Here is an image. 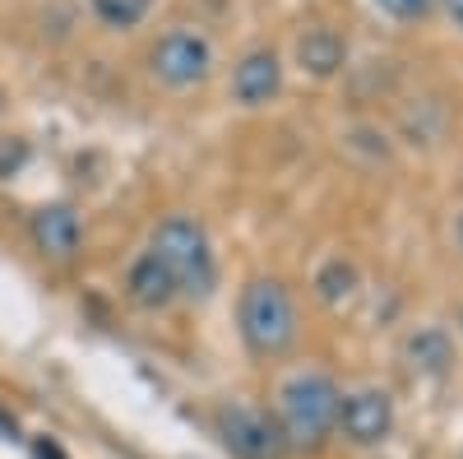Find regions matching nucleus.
Here are the masks:
<instances>
[{
	"label": "nucleus",
	"instance_id": "nucleus-10",
	"mask_svg": "<svg viewBox=\"0 0 463 459\" xmlns=\"http://www.w3.org/2000/svg\"><path fill=\"white\" fill-rule=\"evenodd\" d=\"M297 65L311 74V80H334V74L347 65V43L343 33L329 24H316L297 37Z\"/></svg>",
	"mask_w": 463,
	"mask_h": 459
},
{
	"label": "nucleus",
	"instance_id": "nucleus-9",
	"mask_svg": "<svg viewBox=\"0 0 463 459\" xmlns=\"http://www.w3.org/2000/svg\"><path fill=\"white\" fill-rule=\"evenodd\" d=\"M126 297L139 306V311H167L172 301H181V288L172 279V270L153 255V251H139L126 270Z\"/></svg>",
	"mask_w": 463,
	"mask_h": 459
},
{
	"label": "nucleus",
	"instance_id": "nucleus-2",
	"mask_svg": "<svg viewBox=\"0 0 463 459\" xmlns=\"http://www.w3.org/2000/svg\"><path fill=\"white\" fill-rule=\"evenodd\" d=\"M148 251L172 270L181 297L204 301V297L218 288V255H213V242H209V233H204L200 218H190V214H167L158 227H153Z\"/></svg>",
	"mask_w": 463,
	"mask_h": 459
},
{
	"label": "nucleus",
	"instance_id": "nucleus-5",
	"mask_svg": "<svg viewBox=\"0 0 463 459\" xmlns=\"http://www.w3.org/2000/svg\"><path fill=\"white\" fill-rule=\"evenodd\" d=\"M213 427L232 459H283L288 454V441L274 423V413H264L255 404H222L213 413Z\"/></svg>",
	"mask_w": 463,
	"mask_h": 459
},
{
	"label": "nucleus",
	"instance_id": "nucleus-18",
	"mask_svg": "<svg viewBox=\"0 0 463 459\" xmlns=\"http://www.w3.org/2000/svg\"><path fill=\"white\" fill-rule=\"evenodd\" d=\"M458 325H463V316H458Z\"/></svg>",
	"mask_w": 463,
	"mask_h": 459
},
{
	"label": "nucleus",
	"instance_id": "nucleus-4",
	"mask_svg": "<svg viewBox=\"0 0 463 459\" xmlns=\"http://www.w3.org/2000/svg\"><path fill=\"white\" fill-rule=\"evenodd\" d=\"M144 65H148V74H153V80H158L163 89L185 93V89H200L209 74H213L218 52H213V37H209L204 28L176 24V28L158 33V37L148 43Z\"/></svg>",
	"mask_w": 463,
	"mask_h": 459
},
{
	"label": "nucleus",
	"instance_id": "nucleus-8",
	"mask_svg": "<svg viewBox=\"0 0 463 459\" xmlns=\"http://www.w3.org/2000/svg\"><path fill=\"white\" fill-rule=\"evenodd\" d=\"M28 237L47 260H74L80 255V242H84V223L74 214V205L56 200V205H43L28 218Z\"/></svg>",
	"mask_w": 463,
	"mask_h": 459
},
{
	"label": "nucleus",
	"instance_id": "nucleus-12",
	"mask_svg": "<svg viewBox=\"0 0 463 459\" xmlns=\"http://www.w3.org/2000/svg\"><path fill=\"white\" fill-rule=\"evenodd\" d=\"M153 5H158V0H89V14L111 33H130L153 14Z\"/></svg>",
	"mask_w": 463,
	"mask_h": 459
},
{
	"label": "nucleus",
	"instance_id": "nucleus-14",
	"mask_svg": "<svg viewBox=\"0 0 463 459\" xmlns=\"http://www.w3.org/2000/svg\"><path fill=\"white\" fill-rule=\"evenodd\" d=\"M375 5L394 19H421V14L436 10V0H375Z\"/></svg>",
	"mask_w": 463,
	"mask_h": 459
},
{
	"label": "nucleus",
	"instance_id": "nucleus-11",
	"mask_svg": "<svg viewBox=\"0 0 463 459\" xmlns=\"http://www.w3.org/2000/svg\"><path fill=\"white\" fill-rule=\"evenodd\" d=\"M408 367L417 371V376H431V380H440L449 367H454V339L440 330V325H427V330H417L412 339H408Z\"/></svg>",
	"mask_w": 463,
	"mask_h": 459
},
{
	"label": "nucleus",
	"instance_id": "nucleus-16",
	"mask_svg": "<svg viewBox=\"0 0 463 459\" xmlns=\"http://www.w3.org/2000/svg\"><path fill=\"white\" fill-rule=\"evenodd\" d=\"M454 242H458V246H463V214H458V218H454Z\"/></svg>",
	"mask_w": 463,
	"mask_h": 459
},
{
	"label": "nucleus",
	"instance_id": "nucleus-1",
	"mask_svg": "<svg viewBox=\"0 0 463 459\" xmlns=\"http://www.w3.org/2000/svg\"><path fill=\"white\" fill-rule=\"evenodd\" d=\"M338 404H343V390L329 371H316V367L292 371L279 386V408H274V423L288 450H306V454L325 450V441L338 432Z\"/></svg>",
	"mask_w": 463,
	"mask_h": 459
},
{
	"label": "nucleus",
	"instance_id": "nucleus-6",
	"mask_svg": "<svg viewBox=\"0 0 463 459\" xmlns=\"http://www.w3.org/2000/svg\"><path fill=\"white\" fill-rule=\"evenodd\" d=\"M338 432L347 445H380V441H390L394 432V399L390 390H353V395H343L338 404Z\"/></svg>",
	"mask_w": 463,
	"mask_h": 459
},
{
	"label": "nucleus",
	"instance_id": "nucleus-3",
	"mask_svg": "<svg viewBox=\"0 0 463 459\" xmlns=\"http://www.w3.org/2000/svg\"><path fill=\"white\" fill-rule=\"evenodd\" d=\"M237 325H241V339L255 358H283L292 343H297V306H292V292L283 279H246L241 297H237Z\"/></svg>",
	"mask_w": 463,
	"mask_h": 459
},
{
	"label": "nucleus",
	"instance_id": "nucleus-13",
	"mask_svg": "<svg viewBox=\"0 0 463 459\" xmlns=\"http://www.w3.org/2000/svg\"><path fill=\"white\" fill-rule=\"evenodd\" d=\"M316 292H320V301H329V306H343L347 297L357 292V270H353V264H347L343 255L325 260L320 270H316Z\"/></svg>",
	"mask_w": 463,
	"mask_h": 459
},
{
	"label": "nucleus",
	"instance_id": "nucleus-7",
	"mask_svg": "<svg viewBox=\"0 0 463 459\" xmlns=\"http://www.w3.org/2000/svg\"><path fill=\"white\" fill-rule=\"evenodd\" d=\"M283 93V61L279 52L269 47H255L237 61V70H232V98H237V107L255 111V107H269Z\"/></svg>",
	"mask_w": 463,
	"mask_h": 459
},
{
	"label": "nucleus",
	"instance_id": "nucleus-17",
	"mask_svg": "<svg viewBox=\"0 0 463 459\" xmlns=\"http://www.w3.org/2000/svg\"><path fill=\"white\" fill-rule=\"evenodd\" d=\"M0 117H5V89H0Z\"/></svg>",
	"mask_w": 463,
	"mask_h": 459
},
{
	"label": "nucleus",
	"instance_id": "nucleus-15",
	"mask_svg": "<svg viewBox=\"0 0 463 459\" xmlns=\"http://www.w3.org/2000/svg\"><path fill=\"white\" fill-rule=\"evenodd\" d=\"M445 10H449V14H454V24L463 28V0H445Z\"/></svg>",
	"mask_w": 463,
	"mask_h": 459
}]
</instances>
